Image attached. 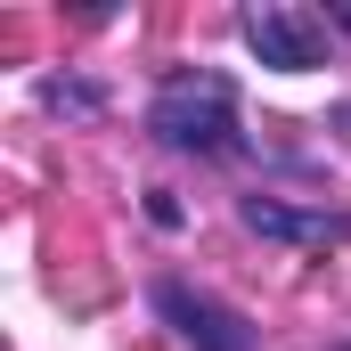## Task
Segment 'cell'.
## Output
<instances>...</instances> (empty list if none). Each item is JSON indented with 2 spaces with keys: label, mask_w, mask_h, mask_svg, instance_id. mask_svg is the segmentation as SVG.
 <instances>
[{
  "label": "cell",
  "mask_w": 351,
  "mask_h": 351,
  "mask_svg": "<svg viewBox=\"0 0 351 351\" xmlns=\"http://www.w3.org/2000/svg\"><path fill=\"white\" fill-rule=\"evenodd\" d=\"M41 98H49L58 114H82V123H90V114H98V106H106V98H98V90H90V82H49V90H41Z\"/></svg>",
  "instance_id": "obj_5"
},
{
  "label": "cell",
  "mask_w": 351,
  "mask_h": 351,
  "mask_svg": "<svg viewBox=\"0 0 351 351\" xmlns=\"http://www.w3.org/2000/svg\"><path fill=\"white\" fill-rule=\"evenodd\" d=\"M147 131L180 156H229L237 147V82L229 74H172L147 106Z\"/></svg>",
  "instance_id": "obj_1"
},
{
  "label": "cell",
  "mask_w": 351,
  "mask_h": 351,
  "mask_svg": "<svg viewBox=\"0 0 351 351\" xmlns=\"http://www.w3.org/2000/svg\"><path fill=\"white\" fill-rule=\"evenodd\" d=\"M335 131H351V106H335Z\"/></svg>",
  "instance_id": "obj_8"
},
{
  "label": "cell",
  "mask_w": 351,
  "mask_h": 351,
  "mask_svg": "<svg viewBox=\"0 0 351 351\" xmlns=\"http://www.w3.org/2000/svg\"><path fill=\"white\" fill-rule=\"evenodd\" d=\"M147 221H156V229H180V204H172V188H156V196H147Z\"/></svg>",
  "instance_id": "obj_6"
},
{
  "label": "cell",
  "mask_w": 351,
  "mask_h": 351,
  "mask_svg": "<svg viewBox=\"0 0 351 351\" xmlns=\"http://www.w3.org/2000/svg\"><path fill=\"white\" fill-rule=\"evenodd\" d=\"M327 25H343V33H351V0H327Z\"/></svg>",
  "instance_id": "obj_7"
},
{
  "label": "cell",
  "mask_w": 351,
  "mask_h": 351,
  "mask_svg": "<svg viewBox=\"0 0 351 351\" xmlns=\"http://www.w3.org/2000/svg\"><path fill=\"white\" fill-rule=\"evenodd\" d=\"M156 319H164L188 351H254V319L229 311V302H213V294L188 286V278H164V286H156Z\"/></svg>",
  "instance_id": "obj_2"
},
{
  "label": "cell",
  "mask_w": 351,
  "mask_h": 351,
  "mask_svg": "<svg viewBox=\"0 0 351 351\" xmlns=\"http://www.w3.org/2000/svg\"><path fill=\"white\" fill-rule=\"evenodd\" d=\"M245 41H254V58L278 66V74H311L327 58V16L286 8V0H254L245 8Z\"/></svg>",
  "instance_id": "obj_3"
},
{
  "label": "cell",
  "mask_w": 351,
  "mask_h": 351,
  "mask_svg": "<svg viewBox=\"0 0 351 351\" xmlns=\"http://www.w3.org/2000/svg\"><path fill=\"white\" fill-rule=\"evenodd\" d=\"M237 221H245L254 237H278V245H343L351 237L343 213H294V204H278V196H245Z\"/></svg>",
  "instance_id": "obj_4"
}]
</instances>
